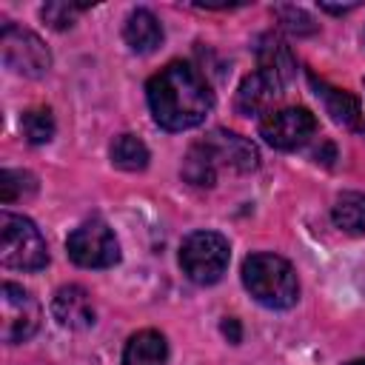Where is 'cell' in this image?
<instances>
[{
    "label": "cell",
    "instance_id": "4fadbf2b",
    "mask_svg": "<svg viewBox=\"0 0 365 365\" xmlns=\"http://www.w3.org/2000/svg\"><path fill=\"white\" fill-rule=\"evenodd\" d=\"M123 37H125V43H128L131 51L148 54V51H154L163 43V26H160V20L148 9H134L125 17Z\"/></svg>",
    "mask_w": 365,
    "mask_h": 365
},
{
    "label": "cell",
    "instance_id": "7402d4cb",
    "mask_svg": "<svg viewBox=\"0 0 365 365\" xmlns=\"http://www.w3.org/2000/svg\"><path fill=\"white\" fill-rule=\"evenodd\" d=\"M277 14H279L282 26L291 29V31H297V34H308V31H314V20H311L302 9H297V6H279Z\"/></svg>",
    "mask_w": 365,
    "mask_h": 365
},
{
    "label": "cell",
    "instance_id": "ac0fdd59",
    "mask_svg": "<svg viewBox=\"0 0 365 365\" xmlns=\"http://www.w3.org/2000/svg\"><path fill=\"white\" fill-rule=\"evenodd\" d=\"M182 177L191 182V185H200V188H211L217 182V168L211 163V157L194 143L182 160Z\"/></svg>",
    "mask_w": 365,
    "mask_h": 365
},
{
    "label": "cell",
    "instance_id": "603a6c76",
    "mask_svg": "<svg viewBox=\"0 0 365 365\" xmlns=\"http://www.w3.org/2000/svg\"><path fill=\"white\" fill-rule=\"evenodd\" d=\"M222 331H225V336L231 334V342H240V325H237L234 317H228V319L222 322Z\"/></svg>",
    "mask_w": 365,
    "mask_h": 365
},
{
    "label": "cell",
    "instance_id": "6da1fadb",
    "mask_svg": "<svg viewBox=\"0 0 365 365\" xmlns=\"http://www.w3.org/2000/svg\"><path fill=\"white\" fill-rule=\"evenodd\" d=\"M148 108L157 125L165 131H185L205 120L214 106V91L205 77L182 60L160 68L145 86Z\"/></svg>",
    "mask_w": 365,
    "mask_h": 365
},
{
    "label": "cell",
    "instance_id": "cb8c5ba5",
    "mask_svg": "<svg viewBox=\"0 0 365 365\" xmlns=\"http://www.w3.org/2000/svg\"><path fill=\"white\" fill-rule=\"evenodd\" d=\"M351 9H354V3H351V6H328V3L322 6V11H331V14H345V11H351Z\"/></svg>",
    "mask_w": 365,
    "mask_h": 365
},
{
    "label": "cell",
    "instance_id": "2e32d148",
    "mask_svg": "<svg viewBox=\"0 0 365 365\" xmlns=\"http://www.w3.org/2000/svg\"><path fill=\"white\" fill-rule=\"evenodd\" d=\"M334 225L348 231V234H365V194L359 191H345L336 197L331 208Z\"/></svg>",
    "mask_w": 365,
    "mask_h": 365
},
{
    "label": "cell",
    "instance_id": "7a4b0ae2",
    "mask_svg": "<svg viewBox=\"0 0 365 365\" xmlns=\"http://www.w3.org/2000/svg\"><path fill=\"white\" fill-rule=\"evenodd\" d=\"M242 285L265 308H291L299 299V282L291 262L268 251L242 259Z\"/></svg>",
    "mask_w": 365,
    "mask_h": 365
},
{
    "label": "cell",
    "instance_id": "9a60e30c",
    "mask_svg": "<svg viewBox=\"0 0 365 365\" xmlns=\"http://www.w3.org/2000/svg\"><path fill=\"white\" fill-rule=\"evenodd\" d=\"M257 57H259V68H262V71H268V74L279 77V80L288 86V80H291V77H294V71H297V63H294V57H291L288 46H285L279 37L265 34V37L259 40Z\"/></svg>",
    "mask_w": 365,
    "mask_h": 365
},
{
    "label": "cell",
    "instance_id": "7c38bea8",
    "mask_svg": "<svg viewBox=\"0 0 365 365\" xmlns=\"http://www.w3.org/2000/svg\"><path fill=\"white\" fill-rule=\"evenodd\" d=\"M311 86H314L317 97L325 103V111L331 114L334 123H339V125H345V128L359 125V120H362V106H359V97H356V94L345 91V88H336V86H328L325 80H317L314 74H311Z\"/></svg>",
    "mask_w": 365,
    "mask_h": 365
},
{
    "label": "cell",
    "instance_id": "9c48e42d",
    "mask_svg": "<svg viewBox=\"0 0 365 365\" xmlns=\"http://www.w3.org/2000/svg\"><path fill=\"white\" fill-rule=\"evenodd\" d=\"M214 163V168H234V171H254L257 163H259V154H257V145L234 131H222V128H214L208 131L200 143H197Z\"/></svg>",
    "mask_w": 365,
    "mask_h": 365
},
{
    "label": "cell",
    "instance_id": "277c9868",
    "mask_svg": "<svg viewBox=\"0 0 365 365\" xmlns=\"http://www.w3.org/2000/svg\"><path fill=\"white\" fill-rule=\"evenodd\" d=\"M231 259L228 240L217 231H194L180 245V265L182 274L197 285H214Z\"/></svg>",
    "mask_w": 365,
    "mask_h": 365
},
{
    "label": "cell",
    "instance_id": "d6986e66",
    "mask_svg": "<svg viewBox=\"0 0 365 365\" xmlns=\"http://www.w3.org/2000/svg\"><path fill=\"white\" fill-rule=\"evenodd\" d=\"M20 128H23V137L31 143V145H43L54 137V117L48 108L37 106V108H29L23 117H20Z\"/></svg>",
    "mask_w": 365,
    "mask_h": 365
},
{
    "label": "cell",
    "instance_id": "30bf717a",
    "mask_svg": "<svg viewBox=\"0 0 365 365\" xmlns=\"http://www.w3.org/2000/svg\"><path fill=\"white\" fill-rule=\"evenodd\" d=\"M282 88L285 83L268 71H254L248 74L240 88H237V111L251 117V114H271L274 111V103L282 97Z\"/></svg>",
    "mask_w": 365,
    "mask_h": 365
},
{
    "label": "cell",
    "instance_id": "8fae6325",
    "mask_svg": "<svg viewBox=\"0 0 365 365\" xmlns=\"http://www.w3.org/2000/svg\"><path fill=\"white\" fill-rule=\"evenodd\" d=\"M51 314L63 328L83 331L94 325V305L86 288L80 285H63L51 299Z\"/></svg>",
    "mask_w": 365,
    "mask_h": 365
},
{
    "label": "cell",
    "instance_id": "5bb4252c",
    "mask_svg": "<svg viewBox=\"0 0 365 365\" xmlns=\"http://www.w3.org/2000/svg\"><path fill=\"white\" fill-rule=\"evenodd\" d=\"M168 345L160 331H137L123 351V365H165Z\"/></svg>",
    "mask_w": 365,
    "mask_h": 365
},
{
    "label": "cell",
    "instance_id": "ffe728a7",
    "mask_svg": "<svg viewBox=\"0 0 365 365\" xmlns=\"http://www.w3.org/2000/svg\"><path fill=\"white\" fill-rule=\"evenodd\" d=\"M34 188H37V182L29 171L3 168V174H0V200H3V205H11L14 200L34 194Z\"/></svg>",
    "mask_w": 365,
    "mask_h": 365
},
{
    "label": "cell",
    "instance_id": "ba28073f",
    "mask_svg": "<svg viewBox=\"0 0 365 365\" xmlns=\"http://www.w3.org/2000/svg\"><path fill=\"white\" fill-rule=\"evenodd\" d=\"M314 134H317V117L302 106L277 108L259 120V137L268 145L282 148V151H294L305 145Z\"/></svg>",
    "mask_w": 365,
    "mask_h": 365
},
{
    "label": "cell",
    "instance_id": "d4e9b609",
    "mask_svg": "<svg viewBox=\"0 0 365 365\" xmlns=\"http://www.w3.org/2000/svg\"><path fill=\"white\" fill-rule=\"evenodd\" d=\"M345 365H365V359H351V362H345Z\"/></svg>",
    "mask_w": 365,
    "mask_h": 365
},
{
    "label": "cell",
    "instance_id": "e0dca14e",
    "mask_svg": "<svg viewBox=\"0 0 365 365\" xmlns=\"http://www.w3.org/2000/svg\"><path fill=\"white\" fill-rule=\"evenodd\" d=\"M111 163L123 171H143L148 165V148L134 134H120L111 143Z\"/></svg>",
    "mask_w": 365,
    "mask_h": 365
},
{
    "label": "cell",
    "instance_id": "3957f363",
    "mask_svg": "<svg viewBox=\"0 0 365 365\" xmlns=\"http://www.w3.org/2000/svg\"><path fill=\"white\" fill-rule=\"evenodd\" d=\"M0 262L17 271H40L48 262V248L40 228L23 217L3 211L0 214Z\"/></svg>",
    "mask_w": 365,
    "mask_h": 365
},
{
    "label": "cell",
    "instance_id": "44dd1931",
    "mask_svg": "<svg viewBox=\"0 0 365 365\" xmlns=\"http://www.w3.org/2000/svg\"><path fill=\"white\" fill-rule=\"evenodd\" d=\"M83 6H74V3H48L43 6V20L51 26V29H68L74 23V14L80 11Z\"/></svg>",
    "mask_w": 365,
    "mask_h": 365
},
{
    "label": "cell",
    "instance_id": "8992f818",
    "mask_svg": "<svg viewBox=\"0 0 365 365\" xmlns=\"http://www.w3.org/2000/svg\"><path fill=\"white\" fill-rule=\"evenodd\" d=\"M0 51H3V63L23 77H43L51 66V54L46 43L34 31L11 23H6L0 31Z\"/></svg>",
    "mask_w": 365,
    "mask_h": 365
},
{
    "label": "cell",
    "instance_id": "5b68a950",
    "mask_svg": "<svg viewBox=\"0 0 365 365\" xmlns=\"http://www.w3.org/2000/svg\"><path fill=\"white\" fill-rule=\"evenodd\" d=\"M66 251L80 268H111L120 262V242L103 220L77 225L66 240Z\"/></svg>",
    "mask_w": 365,
    "mask_h": 365
},
{
    "label": "cell",
    "instance_id": "52a82bcc",
    "mask_svg": "<svg viewBox=\"0 0 365 365\" xmlns=\"http://www.w3.org/2000/svg\"><path fill=\"white\" fill-rule=\"evenodd\" d=\"M40 328V302L20 285L3 282L0 288V336L3 342H23Z\"/></svg>",
    "mask_w": 365,
    "mask_h": 365
}]
</instances>
